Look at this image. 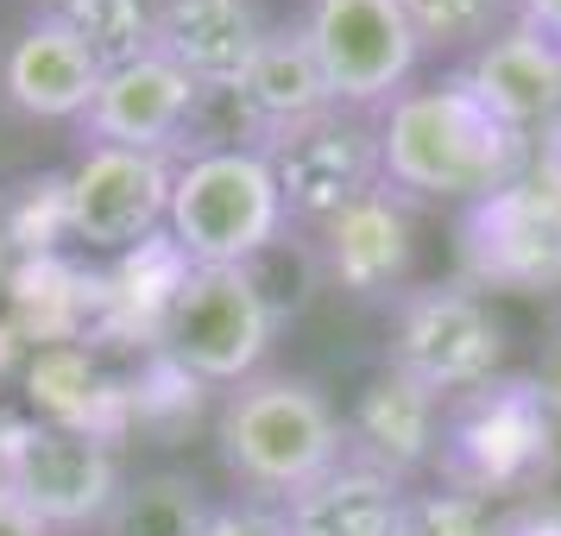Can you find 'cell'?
Masks as SVG:
<instances>
[{
  "mask_svg": "<svg viewBox=\"0 0 561 536\" xmlns=\"http://www.w3.org/2000/svg\"><path fill=\"white\" fill-rule=\"evenodd\" d=\"M379 158L398 190L480 203V196L524 178L530 139L505 127L492 107H480L460 82H435V89H410L391 102Z\"/></svg>",
  "mask_w": 561,
  "mask_h": 536,
  "instance_id": "6da1fadb",
  "label": "cell"
},
{
  "mask_svg": "<svg viewBox=\"0 0 561 536\" xmlns=\"http://www.w3.org/2000/svg\"><path fill=\"white\" fill-rule=\"evenodd\" d=\"M221 460L259 492H304L341 467V417L309 379H247L221 410Z\"/></svg>",
  "mask_w": 561,
  "mask_h": 536,
  "instance_id": "7a4b0ae2",
  "label": "cell"
},
{
  "mask_svg": "<svg viewBox=\"0 0 561 536\" xmlns=\"http://www.w3.org/2000/svg\"><path fill=\"white\" fill-rule=\"evenodd\" d=\"M171 240L190 265H253L284 233V196L259 146L196 152L171 183Z\"/></svg>",
  "mask_w": 561,
  "mask_h": 536,
  "instance_id": "3957f363",
  "label": "cell"
},
{
  "mask_svg": "<svg viewBox=\"0 0 561 536\" xmlns=\"http://www.w3.org/2000/svg\"><path fill=\"white\" fill-rule=\"evenodd\" d=\"M278 334V304L259 290L247 265H190L178 297L164 309L158 347L178 360L190 379L247 385Z\"/></svg>",
  "mask_w": 561,
  "mask_h": 536,
  "instance_id": "277c9868",
  "label": "cell"
},
{
  "mask_svg": "<svg viewBox=\"0 0 561 536\" xmlns=\"http://www.w3.org/2000/svg\"><path fill=\"white\" fill-rule=\"evenodd\" d=\"M556 455V417H549V391L530 379L511 385H480L467 391V404L448 423L442 442V474L460 492H517L530 486Z\"/></svg>",
  "mask_w": 561,
  "mask_h": 536,
  "instance_id": "5b68a950",
  "label": "cell"
},
{
  "mask_svg": "<svg viewBox=\"0 0 561 536\" xmlns=\"http://www.w3.org/2000/svg\"><path fill=\"white\" fill-rule=\"evenodd\" d=\"M460 278L485 290H561V183L517 178L467 208Z\"/></svg>",
  "mask_w": 561,
  "mask_h": 536,
  "instance_id": "8992f818",
  "label": "cell"
},
{
  "mask_svg": "<svg viewBox=\"0 0 561 536\" xmlns=\"http://www.w3.org/2000/svg\"><path fill=\"white\" fill-rule=\"evenodd\" d=\"M13 499L45 531L102 524L121 499V460L107 435L70 423H13Z\"/></svg>",
  "mask_w": 561,
  "mask_h": 536,
  "instance_id": "52a82bcc",
  "label": "cell"
},
{
  "mask_svg": "<svg viewBox=\"0 0 561 536\" xmlns=\"http://www.w3.org/2000/svg\"><path fill=\"white\" fill-rule=\"evenodd\" d=\"M171 183L178 171L164 152H133V146H89L82 164L64 178V221L70 240L95 253H133L171 221Z\"/></svg>",
  "mask_w": 561,
  "mask_h": 536,
  "instance_id": "ba28073f",
  "label": "cell"
},
{
  "mask_svg": "<svg viewBox=\"0 0 561 536\" xmlns=\"http://www.w3.org/2000/svg\"><path fill=\"white\" fill-rule=\"evenodd\" d=\"M304 38L329 95L347 107H379L423 52L398 0H309Z\"/></svg>",
  "mask_w": 561,
  "mask_h": 536,
  "instance_id": "9c48e42d",
  "label": "cell"
},
{
  "mask_svg": "<svg viewBox=\"0 0 561 536\" xmlns=\"http://www.w3.org/2000/svg\"><path fill=\"white\" fill-rule=\"evenodd\" d=\"M499 354H505V334L492 322V309L455 284V290H410L404 309H398V341H391V366L410 373L416 385H430L435 398L442 391H480L499 373Z\"/></svg>",
  "mask_w": 561,
  "mask_h": 536,
  "instance_id": "30bf717a",
  "label": "cell"
},
{
  "mask_svg": "<svg viewBox=\"0 0 561 536\" xmlns=\"http://www.w3.org/2000/svg\"><path fill=\"white\" fill-rule=\"evenodd\" d=\"M272 158V178H278L284 215H304V221H322L329 228L341 208H354L359 196H373L385 178L379 139L366 127H347V121H309V127H290L284 139L265 146Z\"/></svg>",
  "mask_w": 561,
  "mask_h": 536,
  "instance_id": "8fae6325",
  "label": "cell"
},
{
  "mask_svg": "<svg viewBox=\"0 0 561 536\" xmlns=\"http://www.w3.org/2000/svg\"><path fill=\"white\" fill-rule=\"evenodd\" d=\"M259 45H265V20L253 0H158L152 7V52L171 57L196 89H233Z\"/></svg>",
  "mask_w": 561,
  "mask_h": 536,
  "instance_id": "7c38bea8",
  "label": "cell"
},
{
  "mask_svg": "<svg viewBox=\"0 0 561 536\" xmlns=\"http://www.w3.org/2000/svg\"><path fill=\"white\" fill-rule=\"evenodd\" d=\"M196 107V82L183 77L171 57H133L121 70H107L95 89V107L82 114V127L95 133V146H133V152H164L183 139V121Z\"/></svg>",
  "mask_w": 561,
  "mask_h": 536,
  "instance_id": "4fadbf2b",
  "label": "cell"
},
{
  "mask_svg": "<svg viewBox=\"0 0 561 536\" xmlns=\"http://www.w3.org/2000/svg\"><path fill=\"white\" fill-rule=\"evenodd\" d=\"M95 89H102V64L51 13H38L0 57V95L32 121H82L95 107Z\"/></svg>",
  "mask_w": 561,
  "mask_h": 536,
  "instance_id": "5bb4252c",
  "label": "cell"
},
{
  "mask_svg": "<svg viewBox=\"0 0 561 536\" xmlns=\"http://www.w3.org/2000/svg\"><path fill=\"white\" fill-rule=\"evenodd\" d=\"M455 82L517 133H530V127H542V121L561 114V52L549 38H536L524 20L505 32H492Z\"/></svg>",
  "mask_w": 561,
  "mask_h": 536,
  "instance_id": "9a60e30c",
  "label": "cell"
},
{
  "mask_svg": "<svg viewBox=\"0 0 561 536\" xmlns=\"http://www.w3.org/2000/svg\"><path fill=\"white\" fill-rule=\"evenodd\" d=\"M233 89H240L247 114L259 121L265 146L284 139L290 127L322 121L329 102H334L329 82H322V64H316V52H309V38H304V26H297V32H265V45L253 52L247 77L233 82Z\"/></svg>",
  "mask_w": 561,
  "mask_h": 536,
  "instance_id": "2e32d148",
  "label": "cell"
},
{
  "mask_svg": "<svg viewBox=\"0 0 561 536\" xmlns=\"http://www.w3.org/2000/svg\"><path fill=\"white\" fill-rule=\"evenodd\" d=\"M290 536H404V492L366 460H341L334 474L304 486L284 517Z\"/></svg>",
  "mask_w": 561,
  "mask_h": 536,
  "instance_id": "e0dca14e",
  "label": "cell"
},
{
  "mask_svg": "<svg viewBox=\"0 0 561 536\" xmlns=\"http://www.w3.org/2000/svg\"><path fill=\"white\" fill-rule=\"evenodd\" d=\"M435 398L430 385H416L410 373L398 366H385L379 379L359 391V410H354V442L366 448V467H379V474H410V467H423V460L442 448L435 442Z\"/></svg>",
  "mask_w": 561,
  "mask_h": 536,
  "instance_id": "ac0fdd59",
  "label": "cell"
},
{
  "mask_svg": "<svg viewBox=\"0 0 561 536\" xmlns=\"http://www.w3.org/2000/svg\"><path fill=\"white\" fill-rule=\"evenodd\" d=\"M329 272L359 297H373L410 272V221L385 190L359 196L354 208H341L329 221Z\"/></svg>",
  "mask_w": 561,
  "mask_h": 536,
  "instance_id": "d6986e66",
  "label": "cell"
},
{
  "mask_svg": "<svg viewBox=\"0 0 561 536\" xmlns=\"http://www.w3.org/2000/svg\"><path fill=\"white\" fill-rule=\"evenodd\" d=\"M26 385H32V404H38V423H70V430L107 435L114 385H102L95 360L82 354L77 341H64V347H38V360L26 366Z\"/></svg>",
  "mask_w": 561,
  "mask_h": 536,
  "instance_id": "ffe728a7",
  "label": "cell"
},
{
  "mask_svg": "<svg viewBox=\"0 0 561 536\" xmlns=\"http://www.w3.org/2000/svg\"><path fill=\"white\" fill-rule=\"evenodd\" d=\"M215 511L203 505V486L183 474H146L121 486L114 511L102 517V536H203Z\"/></svg>",
  "mask_w": 561,
  "mask_h": 536,
  "instance_id": "44dd1931",
  "label": "cell"
},
{
  "mask_svg": "<svg viewBox=\"0 0 561 536\" xmlns=\"http://www.w3.org/2000/svg\"><path fill=\"white\" fill-rule=\"evenodd\" d=\"M51 20L64 32H77L82 52L102 64V77L152 52V7L146 0H51Z\"/></svg>",
  "mask_w": 561,
  "mask_h": 536,
  "instance_id": "7402d4cb",
  "label": "cell"
},
{
  "mask_svg": "<svg viewBox=\"0 0 561 536\" xmlns=\"http://www.w3.org/2000/svg\"><path fill=\"white\" fill-rule=\"evenodd\" d=\"M416 45H473L492 38V26L517 13V0H398Z\"/></svg>",
  "mask_w": 561,
  "mask_h": 536,
  "instance_id": "603a6c76",
  "label": "cell"
},
{
  "mask_svg": "<svg viewBox=\"0 0 561 536\" xmlns=\"http://www.w3.org/2000/svg\"><path fill=\"white\" fill-rule=\"evenodd\" d=\"M404 536H499L492 511H485L480 492H423V499H404Z\"/></svg>",
  "mask_w": 561,
  "mask_h": 536,
  "instance_id": "cb8c5ba5",
  "label": "cell"
},
{
  "mask_svg": "<svg viewBox=\"0 0 561 536\" xmlns=\"http://www.w3.org/2000/svg\"><path fill=\"white\" fill-rule=\"evenodd\" d=\"M203 536H290V531H284V517H272V511H215Z\"/></svg>",
  "mask_w": 561,
  "mask_h": 536,
  "instance_id": "d4e9b609",
  "label": "cell"
},
{
  "mask_svg": "<svg viewBox=\"0 0 561 536\" xmlns=\"http://www.w3.org/2000/svg\"><path fill=\"white\" fill-rule=\"evenodd\" d=\"M517 20L561 52V0H517Z\"/></svg>",
  "mask_w": 561,
  "mask_h": 536,
  "instance_id": "484cf974",
  "label": "cell"
},
{
  "mask_svg": "<svg viewBox=\"0 0 561 536\" xmlns=\"http://www.w3.org/2000/svg\"><path fill=\"white\" fill-rule=\"evenodd\" d=\"M0 536H51L20 499H0Z\"/></svg>",
  "mask_w": 561,
  "mask_h": 536,
  "instance_id": "4316f807",
  "label": "cell"
},
{
  "mask_svg": "<svg viewBox=\"0 0 561 536\" xmlns=\"http://www.w3.org/2000/svg\"><path fill=\"white\" fill-rule=\"evenodd\" d=\"M0 499H13V423H0Z\"/></svg>",
  "mask_w": 561,
  "mask_h": 536,
  "instance_id": "83f0119b",
  "label": "cell"
}]
</instances>
